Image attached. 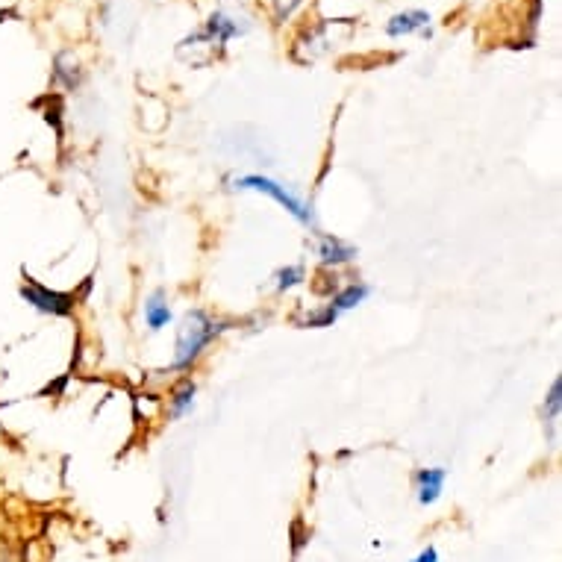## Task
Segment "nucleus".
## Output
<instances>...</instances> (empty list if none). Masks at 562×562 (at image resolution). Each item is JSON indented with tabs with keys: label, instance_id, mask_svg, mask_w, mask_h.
Instances as JSON below:
<instances>
[{
	"label": "nucleus",
	"instance_id": "4",
	"mask_svg": "<svg viewBox=\"0 0 562 562\" xmlns=\"http://www.w3.org/2000/svg\"><path fill=\"white\" fill-rule=\"evenodd\" d=\"M415 483H418V501H421V504H433V501L439 498L442 486H445V471H442V468L418 471Z\"/></svg>",
	"mask_w": 562,
	"mask_h": 562
},
{
	"label": "nucleus",
	"instance_id": "12",
	"mask_svg": "<svg viewBox=\"0 0 562 562\" xmlns=\"http://www.w3.org/2000/svg\"><path fill=\"white\" fill-rule=\"evenodd\" d=\"M415 562H439V554H436V548H427Z\"/></svg>",
	"mask_w": 562,
	"mask_h": 562
},
{
	"label": "nucleus",
	"instance_id": "3",
	"mask_svg": "<svg viewBox=\"0 0 562 562\" xmlns=\"http://www.w3.org/2000/svg\"><path fill=\"white\" fill-rule=\"evenodd\" d=\"M21 295H24L27 304H33V307L42 309V312H51V315H68L74 309V301L68 295L51 292V289L39 286L36 280H27V286L21 289Z\"/></svg>",
	"mask_w": 562,
	"mask_h": 562
},
{
	"label": "nucleus",
	"instance_id": "5",
	"mask_svg": "<svg viewBox=\"0 0 562 562\" xmlns=\"http://www.w3.org/2000/svg\"><path fill=\"white\" fill-rule=\"evenodd\" d=\"M427 21H430V15L427 12H418V9H412V12H401V15H395L392 21H389V27H386V33L389 36H409V33H415V30H421V27H427Z\"/></svg>",
	"mask_w": 562,
	"mask_h": 562
},
{
	"label": "nucleus",
	"instance_id": "11",
	"mask_svg": "<svg viewBox=\"0 0 562 562\" xmlns=\"http://www.w3.org/2000/svg\"><path fill=\"white\" fill-rule=\"evenodd\" d=\"M560 380L554 383V389H551V398H548V418L551 421H557V415H560Z\"/></svg>",
	"mask_w": 562,
	"mask_h": 562
},
{
	"label": "nucleus",
	"instance_id": "8",
	"mask_svg": "<svg viewBox=\"0 0 562 562\" xmlns=\"http://www.w3.org/2000/svg\"><path fill=\"white\" fill-rule=\"evenodd\" d=\"M368 295V286H348L345 292H339L336 295V301H333V309L336 312H342V309H354Z\"/></svg>",
	"mask_w": 562,
	"mask_h": 562
},
{
	"label": "nucleus",
	"instance_id": "7",
	"mask_svg": "<svg viewBox=\"0 0 562 562\" xmlns=\"http://www.w3.org/2000/svg\"><path fill=\"white\" fill-rule=\"evenodd\" d=\"M145 315H148V324H151V330H162L168 321H171V309L168 304H162V295H154L151 301H148V307H145Z\"/></svg>",
	"mask_w": 562,
	"mask_h": 562
},
{
	"label": "nucleus",
	"instance_id": "2",
	"mask_svg": "<svg viewBox=\"0 0 562 562\" xmlns=\"http://www.w3.org/2000/svg\"><path fill=\"white\" fill-rule=\"evenodd\" d=\"M236 186L239 189H254V192H265V195H271L277 204L283 206V209H289L298 221H309V212L304 209V204L295 198V195H289L280 183H274V180H268V177H242V180H236Z\"/></svg>",
	"mask_w": 562,
	"mask_h": 562
},
{
	"label": "nucleus",
	"instance_id": "9",
	"mask_svg": "<svg viewBox=\"0 0 562 562\" xmlns=\"http://www.w3.org/2000/svg\"><path fill=\"white\" fill-rule=\"evenodd\" d=\"M192 398H195V383L186 380V383L174 392V398H171V412H174V415H183L186 409L192 407Z\"/></svg>",
	"mask_w": 562,
	"mask_h": 562
},
{
	"label": "nucleus",
	"instance_id": "1",
	"mask_svg": "<svg viewBox=\"0 0 562 562\" xmlns=\"http://www.w3.org/2000/svg\"><path fill=\"white\" fill-rule=\"evenodd\" d=\"M215 324L206 318L204 312H192L186 318V324L180 327V339H177V357H174V365L177 368H186L189 362H195V357L204 351L209 345V339L215 336Z\"/></svg>",
	"mask_w": 562,
	"mask_h": 562
},
{
	"label": "nucleus",
	"instance_id": "10",
	"mask_svg": "<svg viewBox=\"0 0 562 562\" xmlns=\"http://www.w3.org/2000/svg\"><path fill=\"white\" fill-rule=\"evenodd\" d=\"M301 280H304V268H301V265H292V268H286V271L277 274V289H292V286H298Z\"/></svg>",
	"mask_w": 562,
	"mask_h": 562
},
{
	"label": "nucleus",
	"instance_id": "6",
	"mask_svg": "<svg viewBox=\"0 0 562 562\" xmlns=\"http://www.w3.org/2000/svg\"><path fill=\"white\" fill-rule=\"evenodd\" d=\"M318 256L324 265H342V262H351L357 251L351 245H345L342 239H333V236H324L321 239V248H318Z\"/></svg>",
	"mask_w": 562,
	"mask_h": 562
}]
</instances>
